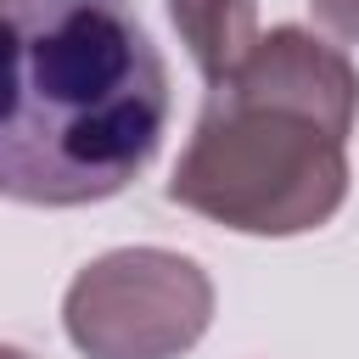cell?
<instances>
[{"label": "cell", "mask_w": 359, "mask_h": 359, "mask_svg": "<svg viewBox=\"0 0 359 359\" xmlns=\"http://www.w3.org/2000/svg\"><path fill=\"white\" fill-rule=\"evenodd\" d=\"M359 67L314 28H264L213 84L168 174V202L236 236H309L348 202Z\"/></svg>", "instance_id": "obj_2"}, {"label": "cell", "mask_w": 359, "mask_h": 359, "mask_svg": "<svg viewBox=\"0 0 359 359\" xmlns=\"http://www.w3.org/2000/svg\"><path fill=\"white\" fill-rule=\"evenodd\" d=\"M309 11H314V22H320L325 34L359 45V0H309Z\"/></svg>", "instance_id": "obj_5"}, {"label": "cell", "mask_w": 359, "mask_h": 359, "mask_svg": "<svg viewBox=\"0 0 359 359\" xmlns=\"http://www.w3.org/2000/svg\"><path fill=\"white\" fill-rule=\"evenodd\" d=\"M168 135V62L135 0H0V196L90 208Z\"/></svg>", "instance_id": "obj_1"}, {"label": "cell", "mask_w": 359, "mask_h": 359, "mask_svg": "<svg viewBox=\"0 0 359 359\" xmlns=\"http://www.w3.org/2000/svg\"><path fill=\"white\" fill-rule=\"evenodd\" d=\"M168 17L208 84L258 39V0H168Z\"/></svg>", "instance_id": "obj_4"}, {"label": "cell", "mask_w": 359, "mask_h": 359, "mask_svg": "<svg viewBox=\"0 0 359 359\" xmlns=\"http://www.w3.org/2000/svg\"><path fill=\"white\" fill-rule=\"evenodd\" d=\"M213 280L174 247H112L62 292V331L84 359H185L213 325Z\"/></svg>", "instance_id": "obj_3"}, {"label": "cell", "mask_w": 359, "mask_h": 359, "mask_svg": "<svg viewBox=\"0 0 359 359\" xmlns=\"http://www.w3.org/2000/svg\"><path fill=\"white\" fill-rule=\"evenodd\" d=\"M0 359H34V353H22V348H11V342H0Z\"/></svg>", "instance_id": "obj_6"}]
</instances>
